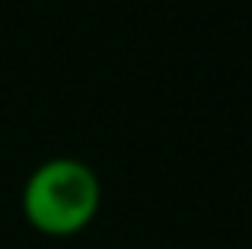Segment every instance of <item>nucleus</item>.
I'll use <instances>...</instances> for the list:
<instances>
[{"label":"nucleus","instance_id":"f257e3e1","mask_svg":"<svg viewBox=\"0 0 252 249\" xmlns=\"http://www.w3.org/2000/svg\"><path fill=\"white\" fill-rule=\"evenodd\" d=\"M19 211L42 237H77L102 211V179L80 156H48L26 176Z\"/></svg>","mask_w":252,"mask_h":249}]
</instances>
